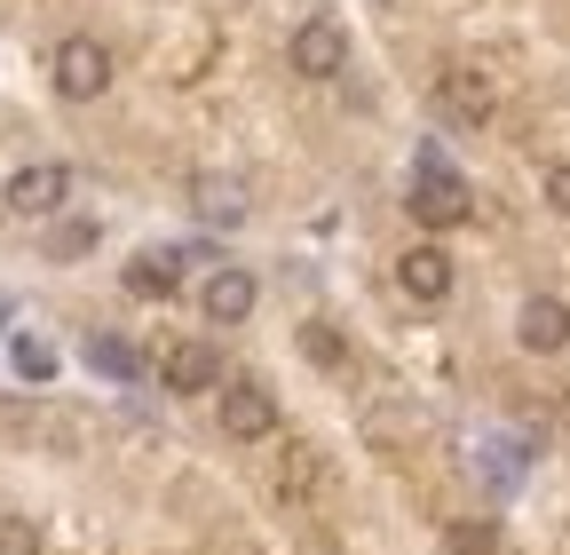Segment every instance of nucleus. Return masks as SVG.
<instances>
[{"label":"nucleus","instance_id":"obj_1","mask_svg":"<svg viewBox=\"0 0 570 555\" xmlns=\"http://www.w3.org/2000/svg\"><path fill=\"white\" fill-rule=\"evenodd\" d=\"M48 72H56V96L96 104V96L111 88V48H104V40H88V32H71V40L48 56Z\"/></svg>","mask_w":570,"mask_h":555},{"label":"nucleus","instance_id":"obj_2","mask_svg":"<svg viewBox=\"0 0 570 555\" xmlns=\"http://www.w3.org/2000/svg\"><path fill=\"white\" fill-rule=\"evenodd\" d=\"M404 206H412V223H420V231H452V223H468V183H460L444 159H420Z\"/></svg>","mask_w":570,"mask_h":555},{"label":"nucleus","instance_id":"obj_3","mask_svg":"<svg viewBox=\"0 0 570 555\" xmlns=\"http://www.w3.org/2000/svg\"><path fill=\"white\" fill-rule=\"evenodd\" d=\"M436 111H444L452 127H491V111H499L491 72H475V64H452V72L436 80Z\"/></svg>","mask_w":570,"mask_h":555},{"label":"nucleus","instance_id":"obj_4","mask_svg":"<svg viewBox=\"0 0 570 555\" xmlns=\"http://www.w3.org/2000/svg\"><path fill=\"white\" fill-rule=\"evenodd\" d=\"M223 437H238V445L277 437V397L262 381H223Z\"/></svg>","mask_w":570,"mask_h":555},{"label":"nucleus","instance_id":"obj_5","mask_svg":"<svg viewBox=\"0 0 570 555\" xmlns=\"http://www.w3.org/2000/svg\"><path fill=\"white\" fill-rule=\"evenodd\" d=\"M294 72H302V80L348 72V32H341V17H309V25L294 32Z\"/></svg>","mask_w":570,"mask_h":555},{"label":"nucleus","instance_id":"obj_6","mask_svg":"<svg viewBox=\"0 0 570 555\" xmlns=\"http://www.w3.org/2000/svg\"><path fill=\"white\" fill-rule=\"evenodd\" d=\"M159 381H167L175 397L223 389V350H214V341H167V358H159Z\"/></svg>","mask_w":570,"mask_h":555},{"label":"nucleus","instance_id":"obj_7","mask_svg":"<svg viewBox=\"0 0 570 555\" xmlns=\"http://www.w3.org/2000/svg\"><path fill=\"white\" fill-rule=\"evenodd\" d=\"M254 302H262V286H254V270H214L206 286H198V310L214 318V325H238V318H254Z\"/></svg>","mask_w":570,"mask_h":555},{"label":"nucleus","instance_id":"obj_8","mask_svg":"<svg viewBox=\"0 0 570 555\" xmlns=\"http://www.w3.org/2000/svg\"><path fill=\"white\" fill-rule=\"evenodd\" d=\"M63 198H71V175H63L56 159H40V167H17V175H9V215H56Z\"/></svg>","mask_w":570,"mask_h":555},{"label":"nucleus","instance_id":"obj_9","mask_svg":"<svg viewBox=\"0 0 570 555\" xmlns=\"http://www.w3.org/2000/svg\"><path fill=\"white\" fill-rule=\"evenodd\" d=\"M515 341L531 358H554L562 341H570V302H554V294H531L523 310H515Z\"/></svg>","mask_w":570,"mask_h":555},{"label":"nucleus","instance_id":"obj_10","mask_svg":"<svg viewBox=\"0 0 570 555\" xmlns=\"http://www.w3.org/2000/svg\"><path fill=\"white\" fill-rule=\"evenodd\" d=\"M396 286H404L412 302H444V294H452V254H444V246L396 254Z\"/></svg>","mask_w":570,"mask_h":555},{"label":"nucleus","instance_id":"obj_11","mask_svg":"<svg viewBox=\"0 0 570 555\" xmlns=\"http://www.w3.org/2000/svg\"><path fill=\"white\" fill-rule=\"evenodd\" d=\"M175 286H183V262H175V254H135V262H127V294L167 302Z\"/></svg>","mask_w":570,"mask_h":555},{"label":"nucleus","instance_id":"obj_12","mask_svg":"<svg viewBox=\"0 0 570 555\" xmlns=\"http://www.w3.org/2000/svg\"><path fill=\"white\" fill-rule=\"evenodd\" d=\"M190 198H198L206 223H238V215H246V183H238V175H198Z\"/></svg>","mask_w":570,"mask_h":555},{"label":"nucleus","instance_id":"obj_13","mask_svg":"<svg viewBox=\"0 0 570 555\" xmlns=\"http://www.w3.org/2000/svg\"><path fill=\"white\" fill-rule=\"evenodd\" d=\"M317 484H325V468H317V452H309L302 437H294V445H277V493H285V500H309Z\"/></svg>","mask_w":570,"mask_h":555},{"label":"nucleus","instance_id":"obj_14","mask_svg":"<svg viewBox=\"0 0 570 555\" xmlns=\"http://www.w3.org/2000/svg\"><path fill=\"white\" fill-rule=\"evenodd\" d=\"M452 555H499V524H491V516L452 524Z\"/></svg>","mask_w":570,"mask_h":555},{"label":"nucleus","instance_id":"obj_15","mask_svg":"<svg viewBox=\"0 0 570 555\" xmlns=\"http://www.w3.org/2000/svg\"><path fill=\"white\" fill-rule=\"evenodd\" d=\"M88 358H96V373H111V381H135V350H127V341H88Z\"/></svg>","mask_w":570,"mask_h":555},{"label":"nucleus","instance_id":"obj_16","mask_svg":"<svg viewBox=\"0 0 570 555\" xmlns=\"http://www.w3.org/2000/svg\"><path fill=\"white\" fill-rule=\"evenodd\" d=\"M0 555H40V532H32V516H0Z\"/></svg>","mask_w":570,"mask_h":555},{"label":"nucleus","instance_id":"obj_17","mask_svg":"<svg viewBox=\"0 0 570 555\" xmlns=\"http://www.w3.org/2000/svg\"><path fill=\"white\" fill-rule=\"evenodd\" d=\"M17 373L24 381H56V350L48 341H17Z\"/></svg>","mask_w":570,"mask_h":555},{"label":"nucleus","instance_id":"obj_18","mask_svg":"<svg viewBox=\"0 0 570 555\" xmlns=\"http://www.w3.org/2000/svg\"><path fill=\"white\" fill-rule=\"evenodd\" d=\"M302 350H309L317 366H341V333H333V325H302Z\"/></svg>","mask_w":570,"mask_h":555},{"label":"nucleus","instance_id":"obj_19","mask_svg":"<svg viewBox=\"0 0 570 555\" xmlns=\"http://www.w3.org/2000/svg\"><path fill=\"white\" fill-rule=\"evenodd\" d=\"M96 246V223H63L56 238H48V254H88Z\"/></svg>","mask_w":570,"mask_h":555},{"label":"nucleus","instance_id":"obj_20","mask_svg":"<svg viewBox=\"0 0 570 555\" xmlns=\"http://www.w3.org/2000/svg\"><path fill=\"white\" fill-rule=\"evenodd\" d=\"M547 206H554V215H570V159L547 167Z\"/></svg>","mask_w":570,"mask_h":555},{"label":"nucleus","instance_id":"obj_21","mask_svg":"<svg viewBox=\"0 0 570 555\" xmlns=\"http://www.w3.org/2000/svg\"><path fill=\"white\" fill-rule=\"evenodd\" d=\"M0 318H9V302H0Z\"/></svg>","mask_w":570,"mask_h":555}]
</instances>
